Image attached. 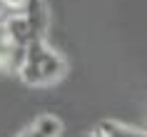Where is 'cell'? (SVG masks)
I'll use <instances>...</instances> for the list:
<instances>
[{
  "label": "cell",
  "mask_w": 147,
  "mask_h": 137,
  "mask_svg": "<svg viewBox=\"0 0 147 137\" xmlns=\"http://www.w3.org/2000/svg\"><path fill=\"white\" fill-rule=\"evenodd\" d=\"M145 130H147V127H145Z\"/></svg>",
  "instance_id": "cell-8"
},
{
  "label": "cell",
  "mask_w": 147,
  "mask_h": 137,
  "mask_svg": "<svg viewBox=\"0 0 147 137\" xmlns=\"http://www.w3.org/2000/svg\"><path fill=\"white\" fill-rule=\"evenodd\" d=\"M87 137H102V135L97 132V127H95V130H90V135H87Z\"/></svg>",
  "instance_id": "cell-7"
},
{
  "label": "cell",
  "mask_w": 147,
  "mask_h": 137,
  "mask_svg": "<svg viewBox=\"0 0 147 137\" xmlns=\"http://www.w3.org/2000/svg\"><path fill=\"white\" fill-rule=\"evenodd\" d=\"M97 132L102 137H147V130L132 127V125H122V122H117V120L97 122Z\"/></svg>",
  "instance_id": "cell-3"
},
{
  "label": "cell",
  "mask_w": 147,
  "mask_h": 137,
  "mask_svg": "<svg viewBox=\"0 0 147 137\" xmlns=\"http://www.w3.org/2000/svg\"><path fill=\"white\" fill-rule=\"evenodd\" d=\"M18 137H40V135H38V132H35L32 127H25V130H23V132H20Z\"/></svg>",
  "instance_id": "cell-6"
},
{
  "label": "cell",
  "mask_w": 147,
  "mask_h": 137,
  "mask_svg": "<svg viewBox=\"0 0 147 137\" xmlns=\"http://www.w3.org/2000/svg\"><path fill=\"white\" fill-rule=\"evenodd\" d=\"M67 75V62L55 47H50L45 40H35L25 50V62L18 70V77L25 85L32 87H45L55 85Z\"/></svg>",
  "instance_id": "cell-1"
},
{
  "label": "cell",
  "mask_w": 147,
  "mask_h": 137,
  "mask_svg": "<svg viewBox=\"0 0 147 137\" xmlns=\"http://www.w3.org/2000/svg\"><path fill=\"white\" fill-rule=\"evenodd\" d=\"M25 3H28V0H0V5H3L5 13H20V10L25 8Z\"/></svg>",
  "instance_id": "cell-5"
},
{
  "label": "cell",
  "mask_w": 147,
  "mask_h": 137,
  "mask_svg": "<svg viewBox=\"0 0 147 137\" xmlns=\"http://www.w3.org/2000/svg\"><path fill=\"white\" fill-rule=\"evenodd\" d=\"M20 13H23V18L28 20V25L32 28L35 38H38V40H45V35H47V20H50L45 0H28L25 8L20 10Z\"/></svg>",
  "instance_id": "cell-2"
},
{
  "label": "cell",
  "mask_w": 147,
  "mask_h": 137,
  "mask_svg": "<svg viewBox=\"0 0 147 137\" xmlns=\"http://www.w3.org/2000/svg\"><path fill=\"white\" fill-rule=\"evenodd\" d=\"M35 132H38L40 137H60L62 130H65V125H62V120L57 117V115H40V117H35V122L30 125Z\"/></svg>",
  "instance_id": "cell-4"
}]
</instances>
